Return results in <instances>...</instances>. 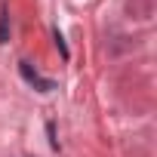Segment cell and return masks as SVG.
<instances>
[{"instance_id": "obj_2", "label": "cell", "mask_w": 157, "mask_h": 157, "mask_svg": "<svg viewBox=\"0 0 157 157\" xmlns=\"http://www.w3.org/2000/svg\"><path fill=\"white\" fill-rule=\"evenodd\" d=\"M52 40H56V46H59L62 59H71V49H68V43H65V37H62V31H59V28H52Z\"/></svg>"}, {"instance_id": "obj_3", "label": "cell", "mask_w": 157, "mask_h": 157, "mask_svg": "<svg viewBox=\"0 0 157 157\" xmlns=\"http://www.w3.org/2000/svg\"><path fill=\"white\" fill-rule=\"evenodd\" d=\"M10 40V13L3 10L0 13V43H6Z\"/></svg>"}, {"instance_id": "obj_1", "label": "cell", "mask_w": 157, "mask_h": 157, "mask_svg": "<svg viewBox=\"0 0 157 157\" xmlns=\"http://www.w3.org/2000/svg\"><path fill=\"white\" fill-rule=\"evenodd\" d=\"M19 71H22V77H25V80H28L37 93H52V90H56V83L46 80V77H40V74L31 68V62H19Z\"/></svg>"}]
</instances>
